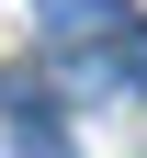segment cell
<instances>
[{
  "mask_svg": "<svg viewBox=\"0 0 147 158\" xmlns=\"http://www.w3.org/2000/svg\"><path fill=\"white\" fill-rule=\"evenodd\" d=\"M124 79H136V90H147V34H124Z\"/></svg>",
  "mask_w": 147,
  "mask_h": 158,
  "instance_id": "3",
  "label": "cell"
},
{
  "mask_svg": "<svg viewBox=\"0 0 147 158\" xmlns=\"http://www.w3.org/2000/svg\"><path fill=\"white\" fill-rule=\"evenodd\" d=\"M124 34H136V11H124V0H45V45H124Z\"/></svg>",
  "mask_w": 147,
  "mask_h": 158,
  "instance_id": "1",
  "label": "cell"
},
{
  "mask_svg": "<svg viewBox=\"0 0 147 158\" xmlns=\"http://www.w3.org/2000/svg\"><path fill=\"white\" fill-rule=\"evenodd\" d=\"M11 158H68V147H57V124H23V135H11Z\"/></svg>",
  "mask_w": 147,
  "mask_h": 158,
  "instance_id": "2",
  "label": "cell"
}]
</instances>
